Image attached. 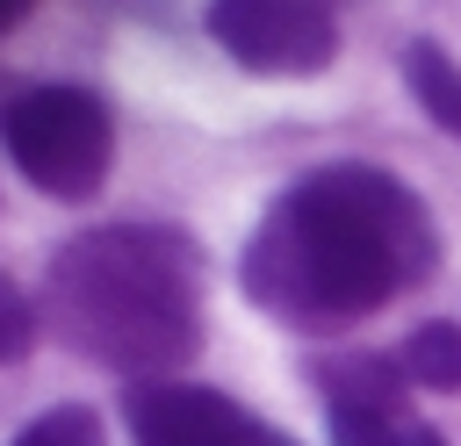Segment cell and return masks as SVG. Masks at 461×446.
<instances>
[{
    "label": "cell",
    "mask_w": 461,
    "mask_h": 446,
    "mask_svg": "<svg viewBox=\"0 0 461 446\" xmlns=\"http://www.w3.org/2000/svg\"><path fill=\"white\" fill-rule=\"evenodd\" d=\"M0 144L14 158V173L50 194V201H86L108 180L115 158V122L108 101L86 86H22L0 108Z\"/></svg>",
    "instance_id": "3957f363"
},
{
    "label": "cell",
    "mask_w": 461,
    "mask_h": 446,
    "mask_svg": "<svg viewBox=\"0 0 461 446\" xmlns=\"http://www.w3.org/2000/svg\"><path fill=\"white\" fill-rule=\"evenodd\" d=\"M331 439L339 446H447L411 410H331Z\"/></svg>",
    "instance_id": "ba28073f"
},
{
    "label": "cell",
    "mask_w": 461,
    "mask_h": 446,
    "mask_svg": "<svg viewBox=\"0 0 461 446\" xmlns=\"http://www.w3.org/2000/svg\"><path fill=\"white\" fill-rule=\"evenodd\" d=\"M50 331L130 381H166L202 345V259L180 230L108 223L72 237L43 273Z\"/></svg>",
    "instance_id": "7a4b0ae2"
},
{
    "label": "cell",
    "mask_w": 461,
    "mask_h": 446,
    "mask_svg": "<svg viewBox=\"0 0 461 446\" xmlns=\"http://www.w3.org/2000/svg\"><path fill=\"white\" fill-rule=\"evenodd\" d=\"M396 360H403L411 388L454 396V388H461V324H454V317H432V324H418V331L396 345Z\"/></svg>",
    "instance_id": "8992f818"
},
{
    "label": "cell",
    "mask_w": 461,
    "mask_h": 446,
    "mask_svg": "<svg viewBox=\"0 0 461 446\" xmlns=\"http://www.w3.org/2000/svg\"><path fill=\"white\" fill-rule=\"evenodd\" d=\"M130 439L137 446H295L223 388L194 381H137L130 388Z\"/></svg>",
    "instance_id": "5b68a950"
},
{
    "label": "cell",
    "mask_w": 461,
    "mask_h": 446,
    "mask_svg": "<svg viewBox=\"0 0 461 446\" xmlns=\"http://www.w3.org/2000/svg\"><path fill=\"white\" fill-rule=\"evenodd\" d=\"M209 36L259 79H310L339 58L331 0H209Z\"/></svg>",
    "instance_id": "277c9868"
},
{
    "label": "cell",
    "mask_w": 461,
    "mask_h": 446,
    "mask_svg": "<svg viewBox=\"0 0 461 446\" xmlns=\"http://www.w3.org/2000/svg\"><path fill=\"white\" fill-rule=\"evenodd\" d=\"M7 446H108V432H101V417H94L86 403H58V410L29 417Z\"/></svg>",
    "instance_id": "9c48e42d"
},
{
    "label": "cell",
    "mask_w": 461,
    "mask_h": 446,
    "mask_svg": "<svg viewBox=\"0 0 461 446\" xmlns=\"http://www.w3.org/2000/svg\"><path fill=\"white\" fill-rule=\"evenodd\" d=\"M22 14H29V0H0V36H7V29L22 22Z\"/></svg>",
    "instance_id": "8fae6325"
},
{
    "label": "cell",
    "mask_w": 461,
    "mask_h": 446,
    "mask_svg": "<svg viewBox=\"0 0 461 446\" xmlns=\"http://www.w3.org/2000/svg\"><path fill=\"white\" fill-rule=\"evenodd\" d=\"M432 266H439L432 209L396 173L317 165L259 216L238 281L267 317L295 331H339L418 288Z\"/></svg>",
    "instance_id": "6da1fadb"
},
{
    "label": "cell",
    "mask_w": 461,
    "mask_h": 446,
    "mask_svg": "<svg viewBox=\"0 0 461 446\" xmlns=\"http://www.w3.org/2000/svg\"><path fill=\"white\" fill-rule=\"evenodd\" d=\"M403 79H411L418 108H425L439 129L461 137V65H454L439 43H411V50H403Z\"/></svg>",
    "instance_id": "52a82bcc"
},
{
    "label": "cell",
    "mask_w": 461,
    "mask_h": 446,
    "mask_svg": "<svg viewBox=\"0 0 461 446\" xmlns=\"http://www.w3.org/2000/svg\"><path fill=\"white\" fill-rule=\"evenodd\" d=\"M29 338H36V309H29V295L0 273V360H22Z\"/></svg>",
    "instance_id": "30bf717a"
}]
</instances>
